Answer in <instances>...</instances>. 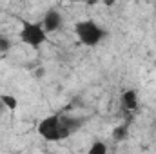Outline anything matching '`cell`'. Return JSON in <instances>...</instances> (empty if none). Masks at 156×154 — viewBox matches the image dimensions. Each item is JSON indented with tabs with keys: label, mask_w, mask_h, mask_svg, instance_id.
Here are the masks:
<instances>
[{
	"label": "cell",
	"mask_w": 156,
	"mask_h": 154,
	"mask_svg": "<svg viewBox=\"0 0 156 154\" xmlns=\"http://www.w3.org/2000/svg\"><path fill=\"white\" fill-rule=\"evenodd\" d=\"M37 132L45 142H62L71 136V132L62 123V114H49L42 118L37 125Z\"/></svg>",
	"instance_id": "obj_1"
},
{
	"label": "cell",
	"mask_w": 156,
	"mask_h": 154,
	"mask_svg": "<svg viewBox=\"0 0 156 154\" xmlns=\"http://www.w3.org/2000/svg\"><path fill=\"white\" fill-rule=\"evenodd\" d=\"M75 35L80 40V44H83L87 47H94L107 37V31L98 22L87 18V20H80L75 24Z\"/></svg>",
	"instance_id": "obj_2"
},
{
	"label": "cell",
	"mask_w": 156,
	"mask_h": 154,
	"mask_svg": "<svg viewBox=\"0 0 156 154\" xmlns=\"http://www.w3.org/2000/svg\"><path fill=\"white\" fill-rule=\"evenodd\" d=\"M18 38L24 45L31 47V49H40L45 40H47V33L42 27V22H27L22 20L20 31H18Z\"/></svg>",
	"instance_id": "obj_3"
},
{
	"label": "cell",
	"mask_w": 156,
	"mask_h": 154,
	"mask_svg": "<svg viewBox=\"0 0 156 154\" xmlns=\"http://www.w3.org/2000/svg\"><path fill=\"white\" fill-rule=\"evenodd\" d=\"M62 26H64V18H62V15H60L58 9H47V11L44 13L42 27H44V31H45L47 35L58 33V31L62 29Z\"/></svg>",
	"instance_id": "obj_4"
},
{
	"label": "cell",
	"mask_w": 156,
	"mask_h": 154,
	"mask_svg": "<svg viewBox=\"0 0 156 154\" xmlns=\"http://www.w3.org/2000/svg\"><path fill=\"white\" fill-rule=\"evenodd\" d=\"M120 102H122V107H123L125 111H129V113L136 111V109H138V103H140L138 91H136V89H125V91L122 93Z\"/></svg>",
	"instance_id": "obj_5"
},
{
	"label": "cell",
	"mask_w": 156,
	"mask_h": 154,
	"mask_svg": "<svg viewBox=\"0 0 156 154\" xmlns=\"http://www.w3.org/2000/svg\"><path fill=\"white\" fill-rule=\"evenodd\" d=\"M62 123L66 125V129L71 134H75L78 129L83 125V120L82 118H76V116H62Z\"/></svg>",
	"instance_id": "obj_6"
},
{
	"label": "cell",
	"mask_w": 156,
	"mask_h": 154,
	"mask_svg": "<svg viewBox=\"0 0 156 154\" xmlns=\"http://www.w3.org/2000/svg\"><path fill=\"white\" fill-rule=\"evenodd\" d=\"M111 136H113V140H115L116 143L125 142L127 136H129V129H127V125H118V127H115L113 132H111Z\"/></svg>",
	"instance_id": "obj_7"
},
{
	"label": "cell",
	"mask_w": 156,
	"mask_h": 154,
	"mask_svg": "<svg viewBox=\"0 0 156 154\" xmlns=\"http://www.w3.org/2000/svg\"><path fill=\"white\" fill-rule=\"evenodd\" d=\"M0 100H2V103L5 105L7 111H16V107H18V100H16V96H13V94H2Z\"/></svg>",
	"instance_id": "obj_8"
},
{
	"label": "cell",
	"mask_w": 156,
	"mask_h": 154,
	"mask_svg": "<svg viewBox=\"0 0 156 154\" xmlns=\"http://www.w3.org/2000/svg\"><path fill=\"white\" fill-rule=\"evenodd\" d=\"M87 154H107V145H105L104 142L96 140V142L91 143V147H89Z\"/></svg>",
	"instance_id": "obj_9"
},
{
	"label": "cell",
	"mask_w": 156,
	"mask_h": 154,
	"mask_svg": "<svg viewBox=\"0 0 156 154\" xmlns=\"http://www.w3.org/2000/svg\"><path fill=\"white\" fill-rule=\"evenodd\" d=\"M11 47H13V42L9 37H0V53H7L11 51Z\"/></svg>",
	"instance_id": "obj_10"
},
{
	"label": "cell",
	"mask_w": 156,
	"mask_h": 154,
	"mask_svg": "<svg viewBox=\"0 0 156 154\" xmlns=\"http://www.w3.org/2000/svg\"><path fill=\"white\" fill-rule=\"evenodd\" d=\"M5 111H7V109H5V105H4V103H2V100H0V116L4 114V113H5Z\"/></svg>",
	"instance_id": "obj_11"
},
{
	"label": "cell",
	"mask_w": 156,
	"mask_h": 154,
	"mask_svg": "<svg viewBox=\"0 0 156 154\" xmlns=\"http://www.w3.org/2000/svg\"><path fill=\"white\" fill-rule=\"evenodd\" d=\"M154 44H156V42H154Z\"/></svg>",
	"instance_id": "obj_12"
}]
</instances>
